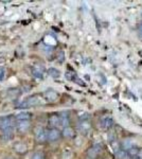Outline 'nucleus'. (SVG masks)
Listing matches in <instances>:
<instances>
[{
	"mask_svg": "<svg viewBox=\"0 0 142 159\" xmlns=\"http://www.w3.org/2000/svg\"><path fill=\"white\" fill-rule=\"evenodd\" d=\"M14 148L17 153H20V154H24L27 152V145H25V143H17V144H15Z\"/></svg>",
	"mask_w": 142,
	"mask_h": 159,
	"instance_id": "obj_15",
	"label": "nucleus"
},
{
	"mask_svg": "<svg viewBox=\"0 0 142 159\" xmlns=\"http://www.w3.org/2000/svg\"><path fill=\"white\" fill-rule=\"evenodd\" d=\"M32 73H33V75H34L35 78H37V79H42L43 78V74H44L43 70L40 68H38V67L33 68Z\"/></svg>",
	"mask_w": 142,
	"mask_h": 159,
	"instance_id": "obj_20",
	"label": "nucleus"
},
{
	"mask_svg": "<svg viewBox=\"0 0 142 159\" xmlns=\"http://www.w3.org/2000/svg\"><path fill=\"white\" fill-rule=\"evenodd\" d=\"M101 152H102V147H101V144H94V147H91L87 151V156H88L90 159H95L99 157Z\"/></svg>",
	"mask_w": 142,
	"mask_h": 159,
	"instance_id": "obj_4",
	"label": "nucleus"
},
{
	"mask_svg": "<svg viewBox=\"0 0 142 159\" xmlns=\"http://www.w3.org/2000/svg\"><path fill=\"white\" fill-rule=\"evenodd\" d=\"M119 148H120V144H119V142L118 141H112V151L115 153H117L119 152Z\"/></svg>",
	"mask_w": 142,
	"mask_h": 159,
	"instance_id": "obj_24",
	"label": "nucleus"
},
{
	"mask_svg": "<svg viewBox=\"0 0 142 159\" xmlns=\"http://www.w3.org/2000/svg\"><path fill=\"white\" fill-rule=\"evenodd\" d=\"M59 137H61V133L57 129H51L47 133V140L50 142H55L59 139Z\"/></svg>",
	"mask_w": 142,
	"mask_h": 159,
	"instance_id": "obj_8",
	"label": "nucleus"
},
{
	"mask_svg": "<svg viewBox=\"0 0 142 159\" xmlns=\"http://www.w3.org/2000/svg\"><path fill=\"white\" fill-rule=\"evenodd\" d=\"M31 127L30 121H18L16 124V129L19 134H25Z\"/></svg>",
	"mask_w": 142,
	"mask_h": 159,
	"instance_id": "obj_5",
	"label": "nucleus"
},
{
	"mask_svg": "<svg viewBox=\"0 0 142 159\" xmlns=\"http://www.w3.org/2000/svg\"><path fill=\"white\" fill-rule=\"evenodd\" d=\"M63 136L65 138H71L74 136V130L73 129H71V127H65V129H63Z\"/></svg>",
	"mask_w": 142,
	"mask_h": 159,
	"instance_id": "obj_16",
	"label": "nucleus"
},
{
	"mask_svg": "<svg viewBox=\"0 0 142 159\" xmlns=\"http://www.w3.org/2000/svg\"><path fill=\"white\" fill-rule=\"evenodd\" d=\"M4 69L3 68H0V82L3 81V78H4Z\"/></svg>",
	"mask_w": 142,
	"mask_h": 159,
	"instance_id": "obj_25",
	"label": "nucleus"
},
{
	"mask_svg": "<svg viewBox=\"0 0 142 159\" xmlns=\"http://www.w3.org/2000/svg\"><path fill=\"white\" fill-rule=\"evenodd\" d=\"M133 159H139V158H137V157H136V158H133Z\"/></svg>",
	"mask_w": 142,
	"mask_h": 159,
	"instance_id": "obj_29",
	"label": "nucleus"
},
{
	"mask_svg": "<svg viewBox=\"0 0 142 159\" xmlns=\"http://www.w3.org/2000/svg\"><path fill=\"white\" fill-rule=\"evenodd\" d=\"M116 159H131L130 156L127 155V152L124 150H120L116 153Z\"/></svg>",
	"mask_w": 142,
	"mask_h": 159,
	"instance_id": "obj_17",
	"label": "nucleus"
},
{
	"mask_svg": "<svg viewBox=\"0 0 142 159\" xmlns=\"http://www.w3.org/2000/svg\"><path fill=\"white\" fill-rule=\"evenodd\" d=\"M7 94H9V97L11 99H16L17 97L20 94V90H19V89H16V88L10 89V90L7 91Z\"/></svg>",
	"mask_w": 142,
	"mask_h": 159,
	"instance_id": "obj_18",
	"label": "nucleus"
},
{
	"mask_svg": "<svg viewBox=\"0 0 142 159\" xmlns=\"http://www.w3.org/2000/svg\"><path fill=\"white\" fill-rule=\"evenodd\" d=\"M31 159H44V154L40 152H36L32 155Z\"/></svg>",
	"mask_w": 142,
	"mask_h": 159,
	"instance_id": "obj_23",
	"label": "nucleus"
},
{
	"mask_svg": "<svg viewBox=\"0 0 142 159\" xmlns=\"http://www.w3.org/2000/svg\"><path fill=\"white\" fill-rule=\"evenodd\" d=\"M137 158H139V159H142V148H140V150H139V152H138V155H137Z\"/></svg>",
	"mask_w": 142,
	"mask_h": 159,
	"instance_id": "obj_27",
	"label": "nucleus"
},
{
	"mask_svg": "<svg viewBox=\"0 0 142 159\" xmlns=\"http://www.w3.org/2000/svg\"><path fill=\"white\" fill-rule=\"evenodd\" d=\"M100 125H101V127H102L103 129H109L110 127L113 125V120L112 119V118H109V117L103 118V119L101 120V122H100Z\"/></svg>",
	"mask_w": 142,
	"mask_h": 159,
	"instance_id": "obj_10",
	"label": "nucleus"
},
{
	"mask_svg": "<svg viewBox=\"0 0 142 159\" xmlns=\"http://www.w3.org/2000/svg\"><path fill=\"white\" fill-rule=\"evenodd\" d=\"M48 73H49V75H51L52 78H55V79L58 78L59 74H61V73H59V71L57 70V69H55V68H50L48 70Z\"/></svg>",
	"mask_w": 142,
	"mask_h": 159,
	"instance_id": "obj_22",
	"label": "nucleus"
},
{
	"mask_svg": "<svg viewBox=\"0 0 142 159\" xmlns=\"http://www.w3.org/2000/svg\"><path fill=\"white\" fill-rule=\"evenodd\" d=\"M73 158V153L69 150L64 151L63 154H62V159H72Z\"/></svg>",
	"mask_w": 142,
	"mask_h": 159,
	"instance_id": "obj_21",
	"label": "nucleus"
},
{
	"mask_svg": "<svg viewBox=\"0 0 142 159\" xmlns=\"http://www.w3.org/2000/svg\"><path fill=\"white\" fill-rule=\"evenodd\" d=\"M138 152H139V148H137V147H133L131 148H130V150H128L127 155L130 156L131 158H136L137 155H138Z\"/></svg>",
	"mask_w": 142,
	"mask_h": 159,
	"instance_id": "obj_19",
	"label": "nucleus"
},
{
	"mask_svg": "<svg viewBox=\"0 0 142 159\" xmlns=\"http://www.w3.org/2000/svg\"><path fill=\"white\" fill-rule=\"evenodd\" d=\"M9 127H14V121L12 117H4L0 119V129L2 130L9 129Z\"/></svg>",
	"mask_w": 142,
	"mask_h": 159,
	"instance_id": "obj_6",
	"label": "nucleus"
},
{
	"mask_svg": "<svg viewBox=\"0 0 142 159\" xmlns=\"http://www.w3.org/2000/svg\"><path fill=\"white\" fill-rule=\"evenodd\" d=\"M108 140L109 141H116L115 139V133H109V135H108Z\"/></svg>",
	"mask_w": 142,
	"mask_h": 159,
	"instance_id": "obj_26",
	"label": "nucleus"
},
{
	"mask_svg": "<svg viewBox=\"0 0 142 159\" xmlns=\"http://www.w3.org/2000/svg\"><path fill=\"white\" fill-rule=\"evenodd\" d=\"M34 136H35V140L38 143H44L47 140V133L46 129L43 126H37L34 129Z\"/></svg>",
	"mask_w": 142,
	"mask_h": 159,
	"instance_id": "obj_1",
	"label": "nucleus"
},
{
	"mask_svg": "<svg viewBox=\"0 0 142 159\" xmlns=\"http://www.w3.org/2000/svg\"><path fill=\"white\" fill-rule=\"evenodd\" d=\"M14 138V127H9V129L3 130V139L4 140H12Z\"/></svg>",
	"mask_w": 142,
	"mask_h": 159,
	"instance_id": "obj_12",
	"label": "nucleus"
},
{
	"mask_svg": "<svg viewBox=\"0 0 142 159\" xmlns=\"http://www.w3.org/2000/svg\"><path fill=\"white\" fill-rule=\"evenodd\" d=\"M42 104V99L39 98L38 96H32L30 97V98H28L24 103L21 104V106L20 107H32V106H37V105Z\"/></svg>",
	"mask_w": 142,
	"mask_h": 159,
	"instance_id": "obj_3",
	"label": "nucleus"
},
{
	"mask_svg": "<svg viewBox=\"0 0 142 159\" xmlns=\"http://www.w3.org/2000/svg\"><path fill=\"white\" fill-rule=\"evenodd\" d=\"M6 159H13V158H6Z\"/></svg>",
	"mask_w": 142,
	"mask_h": 159,
	"instance_id": "obj_28",
	"label": "nucleus"
},
{
	"mask_svg": "<svg viewBox=\"0 0 142 159\" xmlns=\"http://www.w3.org/2000/svg\"><path fill=\"white\" fill-rule=\"evenodd\" d=\"M48 122L50 124V126H52L53 129H56V127L59 125V117L57 114H52L49 116Z\"/></svg>",
	"mask_w": 142,
	"mask_h": 159,
	"instance_id": "obj_11",
	"label": "nucleus"
},
{
	"mask_svg": "<svg viewBox=\"0 0 142 159\" xmlns=\"http://www.w3.org/2000/svg\"><path fill=\"white\" fill-rule=\"evenodd\" d=\"M44 99L47 102H49V103H54V102H56L59 99V94L57 91L53 90V89H48L44 93Z\"/></svg>",
	"mask_w": 142,
	"mask_h": 159,
	"instance_id": "obj_2",
	"label": "nucleus"
},
{
	"mask_svg": "<svg viewBox=\"0 0 142 159\" xmlns=\"http://www.w3.org/2000/svg\"><path fill=\"white\" fill-rule=\"evenodd\" d=\"M31 117H32V115L30 114V112H20V114L16 115V120L17 121H30Z\"/></svg>",
	"mask_w": 142,
	"mask_h": 159,
	"instance_id": "obj_13",
	"label": "nucleus"
},
{
	"mask_svg": "<svg viewBox=\"0 0 142 159\" xmlns=\"http://www.w3.org/2000/svg\"><path fill=\"white\" fill-rule=\"evenodd\" d=\"M133 147H135V143H134V140L131 139V138H127V139L123 140L122 142V148H124V151H128L130 148Z\"/></svg>",
	"mask_w": 142,
	"mask_h": 159,
	"instance_id": "obj_14",
	"label": "nucleus"
},
{
	"mask_svg": "<svg viewBox=\"0 0 142 159\" xmlns=\"http://www.w3.org/2000/svg\"><path fill=\"white\" fill-rule=\"evenodd\" d=\"M77 127H79V130L82 134L87 135L90 132V129H91V123H90L88 120H83V121H81L79 123Z\"/></svg>",
	"mask_w": 142,
	"mask_h": 159,
	"instance_id": "obj_7",
	"label": "nucleus"
},
{
	"mask_svg": "<svg viewBox=\"0 0 142 159\" xmlns=\"http://www.w3.org/2000/svg\"><path fill=\"white\" fill-rule=\"evenodd\" d=\"M59 117V125L61 126H63L64 129L65 127H68L69 125V115L67 111H63L61 112V114L58 115Z\"/></svg>",
	"mask_w": 142,
	"mask_h": 159,
	"instance_id": "obj_9",
	"label": "nucleus"
}]
</instances>
